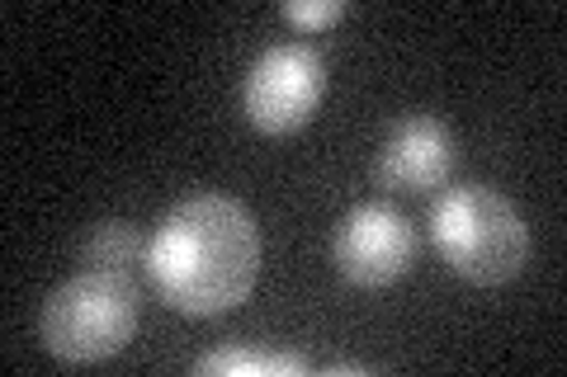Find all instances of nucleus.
I'll return each mask as SVG.
<instances>
[{"label": "nucleus", "instance_id": "nucleus-1", "mask_svg": "<svg viewBox=\"0 0 567 377\" xmlns=\"http://www.w3.org/2000/svg\"><path fill=\"white\" fill-rule=\"evenodd\" d=\"M147 274L185 316L233 312L260 274V231L251 208L227 193H194L171 208L147 241Z\"/></svg>", "mask_w": 567, "mask_h": 377}, {"label": "nucleus", "instance_id": "nucleus-2", "mask_svg": "<svg viewBox=\"0 0 567 377\" xmlns=\"http://www.w3.org/2000/svg\"><path fill=\"white\" fill-rule=\"evenodd\" d=\"M435 250L468 283H511L529 260V227L520 208L492 185H454L431 208Z\"/></svg>", "mask_w": 567, "mask_h": 377}, {"label": "nucleus", "instance_id": "nucleus-3", "mask_svg": "<svg viewBox=\"0 0 567 377\" xmlns=\"http://www.w3.org/2000/svg\"><path fill=\"white\" fill-rule=\"evenodd\" d=\"M142 316V297L133 274H110V269H81L58 293L43 302L39 331L43 349L62 364H100L114 358L133 339Z\"/></svg>", "mask_w": 567, "mask_h": 377}, {"label": "nucleus", "instance_id": "nucleus-4", "mask_svg": "<svg viewBox=\"0 0 567 377\" xmlns=\"http://www.w3.org/2000/svg\"><path fill=\"white\" fill-rule=\"evenodd\" d=\"M322 90H327V62L308 43H275L246 71L241 109L260 133L284 137L312 118Z\"/></svg>", "mask_w": 567, "mask_h": 377}, {"label": "nucleus", "instance_id": "nucleus-5", "mask_svg": "<svg viewBox=\"0 0 567 377\" xmlns=\"http://www.w3.org/2000/svg\"><path fill=\"white\" fill-rule=\"evenodd\" d=\"M331 260L350 289H388L416 260V231L393 203H360L336 227Z\"/></svg>", "mask_w": 567, "mask_h": 377}, {"label": "nucleus", "instance_id": "nucleus-6", "mask_svg": "<svg viewBox=\"0 0 567 377\" xmlns=\"http://www.w3.org/2000/svg\"><path fill=\"white\" fill-rule=\"evenodd\" d=\"M454 133L435 114H406L388 128L379 147V179L402 193L440 189L454 170Z\"/></svg>", "mask_w": 567, "mask_h": 377}, {"label": "nucleus", "instance_id": "nucleus-7", "mask_svg": "<svg viewBox=\"0 0 567 377\" xmlns=\"http://www.w3.org/2000/svg\"><path fill=\"white\" fill-rule=\"evenodd\" d=\"M142 255H147V245H142L137 227L123 222V218L100 222L81 245V264L85 269H110V274H128Z\"/></svg>", "mask_w": 567, "mask_h": 377}, {"label": "nucleus", "instance_id": "nucleus-8", "mask_svg": "<svg viewBox=\"0 0 567 377\" xmlns=\"http://www.w3.org/2000/svg\"><path fill=\"white\" fill-rule=\"evenodd\" d=\"M194 373H251V377H270V373H308V358L298 354H256V349H218L204 354Z\"/></svg>", "mask_w": 567, "mask_h": 377}, {"label": "nucleus", "instance_id": "nucleus-9", "mask_svg": "<svg viewBox=\"0 0 567 377\" xmlns=\"http://www.w3.org/2000/svg\"><path fill=\"white\" fill-rule=\"evenodd\" d=\"M346 14V0H284V20L298 29H327Z\"/></svg>", "mask_w": 567, "mask_h": 377}]
</instances>
